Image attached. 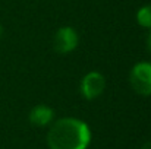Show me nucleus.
<instances>
[{
    "label": "nucleus",
    "mask_w": 151,
    "mask_h": 149,
    "mask_svg": "<svg viewBox=\"0 0 151 149\" xmlns=\"http://www.w3.org/2000/svg\"><path fill=\"white\" fill-rule=\"evenodd\" d=\"M90 143L91 130L88 124L75 117L56 120L47 133L50 149H87Z\"/></svg>",
    "instance_id": "nucleus-1"
},
{
    "label": "nucleus",
    "mask_w": 151,
    "mask_h": 149,
    "mask_svg": "<svg viewBox=\"0 0 151 149\" xmlns=\"http://www.w3.org/2000/svg\"><path fill=\"white\" fill-rule=\"evenodd\" d=\"M129 83L132 89L142 95V97H150L151 95V63L148 61H141L137 63L131 73H129Z\"/></svg>",
    "instance_id": "nucleus-2"
},
{
    "label": "nucleus",
    "mask_w": 151,
    "mask_h": 149,
    "mask_svg": "<svg viewBox=\"0 0 151 149\" xmlns=\"http://www.w3.org/2000/svg\"><path fill=\"white\" fill-rule=\"evenodd\" d=\"M104 88H106V79L99 72H90V73H87L82 78L81 85H79V89H81L82 97L85 99H88V101L99 98L101 94L104 92Z\"/></svg>",
    "instance_id": "nucleus-3"
},
{
    "label": "nucleus",
    "mask_w": 151,
    "mask_h": 149,
    "mask_svg": "<svg viewBox=\"0 0 151 149\" xmlns=\"http://www.w3.org/2000/svg\"><path fill=\"white\" fill-rule=\"evenodd\" d=\"M78 32L70 26H62L56 31L53 38V48L59 54H68L78 46Z\"/></svg>",
    "instance_id": "nucleus-4"
},
{
    "label": "nucleus",
    "mask_w": 151,
    "mask_h": 149,
    "mask_svg": "<svg viewBox=\"0 0 151 149\" xmlns=\"http://www.w3.org/2000/svg\"><path fill=\"white\" fill-rule=\"evenodd\" d=\"M28 118H29V121L34 126H37V127H46V126H49V124L53 123V120H54V111L49 105L40 104V105H35L29 111Z\"/></svg>",
    "instance_id": "nucleus-5"
},
{
    "label": "nucleus",
    "mask_w": 151,
    "mask_h": 149,
    "mask_svg": "<svg viewBox=\"0 0 151 149\" xmlns=\"http://www.w3.org/2000/svg\"><path fill=\"white\" fill-rule=\"evenodd\" d=\"M137 21L141 26L151 29V4L142 6L138 12H137Z\"/></svg>",
    "instance_id": "nucleus-6"
},
{
    "label": "nucleus",
    "mask_w": 151,
    "mask_h": 149,
    "mask_svg": "<svg viewBox=\"0 0 151 149\" xmlns=\"http://www.w3.org/2000/svg\"><path fill=\"white\" fill-rule=\"evenodd\" d=\"M145 44H147V50L151 53V29H150V34L147 35V41H145Z\"/></svg>",
    "instance_id": "nucleus-7"
},
{
    "label": "nucleus",
    "mask_w": 151,
    "mask_h": 149,
    "mask_svg": "<svg viewBox=\"0 0 151 149\" xmlns=\"http://www.w3.org/2000/svg\"><path fill=\"white\" fill-rule=\"evenodd\" d=\"M141 149H151V140H148V142H145L142 146H141Z\"/></svg>",
    "instance_id": "nucleus-8"
},
{
    "label": "nucleus",
    "mask_w": 151,
    "mask_h": 149,
    "mask_svg": "<svg viewBox=\"0 0 151 149\" xmlns=\"http://www.w3.org/2000/svg\"><path fill=\"white\" fill-rule=\"evenodd\" d=\"M1 32H3V31H1V26H0V37H1Z\"/></svg>",
    "instance_id": "nucleus-9"
}]
</instances>
